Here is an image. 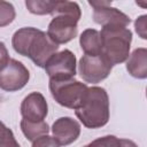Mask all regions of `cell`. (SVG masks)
I'll return each instance as SVG.
<instances>
[{
  "mask_svg": "<svg viewBox=\"0 0 147 147\" xmlns=\"http://www.w3.org/2000/svg\"><path fill=\"white\" fill-rule=\"evenodd\" d=\"M56 1L48 0H26L25 6L28 10L34 15H52Z\"/></svg>",
  "mask_w": 147,
  "mask_h": 147,
  "instance_id": "9a60e30c",
  "label": "cell"
},
{
  "mask_svg": "<svg viewBox=\"0 0 147 147\" xmlns=\"http://www.w3.org/2000/svg\"><path fill=\"white\" fill-rule=\"evenodd\" d=\"M0 147H21L13 131L0 121Z\"/></svg>",
  "mask_w": 147,
  "mask_h": 147,
  "instance_id": "e0dca14e",
  "label": "cell"
},
{
  "mask_svg": "<svg viewBox=\"0 0 147 147\" xmlns=\"http://www.w3.org/2000/svg\"><path fill=\"white\" fill-rule=\"evenodd\" d=\"M77 118L87 129H99L109 121V98L103 87H88L80 107L75 110Z\"/></svg>",
  "mask_w": 147,
  "mask_h": 147,
  "instance_id": "3957f363",
  "label": "cell"
},
{
  "mask_svg": "<svg viewBox=\"0 0 147 147\" xmlns=\"http://www.w3.org/2000/svg\"><path fill=\"white\" fill-rule=\"evenodd\" d=\"M79 45L85 55L102 54V45L100 33L95 29H86L79 37Z\"/></svg>",
  "mask_w": 147,
  "mask_h": 147,
  "instance_id": "4fadbf2b",
  "label": "cell"
},
{
  "mask_svg": "<svg viewBox=\"0 0 147 147\" xmlns=\"http://www.w3.org/2000/svg\"><path fill=\"white\" fill-rule=\"evenodd\" d=\"M32 147H60V145L53 137L45 134L32 141Z\"/></svg>",
  "mask_w": 147,
  "mask_h": 147,
  "instance_id": "d6986e66",
  "label": "cell"
},
{
  "mask_svg": "<svg viewBox=\"0 0 147 147\" xmlns=\"http://www.w3.org/2000/svg\"><path fill=\"white\" fill-rule=\"evenodd\" d=\"M86 147H121V139L109 134L91 141Z\"/></svg>",
  "mask_w": 147,
  "mask_h": 147,
  "instance_id": "ac0fdd59",
  "label": "cell"
},
{
  "mask_svg": "<svg viewBox=\"0 0 147 147\" xmlns=\"http://www.w3.org/2000/svg\"><path fill=\"white\" fill-rule=\"evenodd\" d=\"M48 114V105L45 96L39 92L28 94L21 103V115L29 122H42Z\"/></svg>",
  "mask_w": 147,
  "mask_h": 147,
  "instance_id": "30bf717a",
  "label": "cell"
},
{
  "mask_svg": "<svg viewBox=\"0 0 147 147\" xmlns=\"http://www.w3.org/2000/svg\"><path fill=\"white\" fill-rule=\"evenodd\" d=\"M11 45L16 53L29 57L39 68H45L59 49V45L53 42L46 32L32 26L18 29L13 34Z\"/></svg>",
  "mask_w": 147,
  "mask_h": 147,
  "instance_id": "6da1fadb",
  "label": "cell"
},
{
  "mask_svg": "<svg viewBox=\"0 0 147 147\" xmlns=\"http://www.w3.org/2000/svg\"><path fill=\"white\" fill-rule=\"evenodd\" d=\"M87 85L76 80L69 79H49V91L53 99L62 107L69 109H78L83 103L87 93Z\"/></svg>",
  "mask_w": 147,
  "mask_h": 147,
  "instance_id": "5b68a950",
  "label": "cell"
},
{
  "mask_svg": "<svg viewBox=\"0 0 147 147\" xmlns=\"http://www.w3.org/2000/svg\"><path fill=\"white\" fill-rule=\"evenodd\" d=\"M30 79L28 68L20 61L10 59L0 71V88L6 92H16L23 88Z\"/></svg>",
  "mask_w": 147,
  "mask_h": 147,
  "instance_id": "9c48e42d",
  "label": "cell"
},
{
  "mask_svg": "<svg viewBox=\"0 0 147 147\" xmlns=\"http://www.w3.org/2000/svg\"><path fill=\"white\" fill-rule=\"evenodd\" d=\"M52 133L60 146H68L79 137L80 124L71 117H60L53 123Z\"/></svg>",
  "mask_w": 147,
  "mask_h": 147,
  "instance_id": "8fae6325",
  "label": "cell"
},
{
  "mask_svg": "<svg viewBox=\"0 0 147 147\" xmlns=\"http://www.w3.org/2000/svg\"><path fill=\"white\" fill-rule=\"evenodd\" d=\"M121 147H138L136 142L129 139H121Z\"/></svg>",
  "mask_w": 147,
  "mask_h": 147,
  "instance_id": "7402d4cb",
  "label": "cell"
},
{
  "mask_svg": "<svg viewBox=\"0 0 147 147\" xmlns=\"http://www.w3.org/2000/svg\"><path fill=\"white\" fill-rule=\"evenodd\" d=\"M113 65L102 54L83 55L78 63V71L84 82L98 84L106 79L111 71Z\"/></svg>",
  "mask_w": 147,
  "mask_h": 147,
  "instance_id": "8992f818",
  "label": "cell"
},
{
  "mask_svg": "<svg viewBox=\"0 0 147 147\" xmlns=\"http://www.w3.org/2000/svg\"><path fill=\"white\" fill-rule=\"evenodd\" d=\"M21 130L29 141H34L39 137L48 134L49 126L45 121L34 123V122H29V121L22 119L21 121Z\"/></svg>",
  "mask_w": 147,
  "mask_h": 147,
  "instance_id": "5bb4252c",
  "label": "cell"
},
{
  "mask_svg": "<svg viewBox=\"0 0 147 147\" xmlns=\"http://www.w3.org/2000/svg\"><path fill=\"white\" fill-rule=\"evenodd\" d=\"M16 16L14 6L8 1L0 0V28L9 25Z\"/></svg>",
  "mask_w": 147,
  "mask_h": 147,
  "instance_id": "2e32d148",
  "label": "cell"
},
{
  "mask_svg": "<svg viewBox=\"0 0 147 147\" xmlns=\"http://www.w3.org/2000/svg\"><path fill=\"white\" fill-rule=\"evenodd\" d=\"M10 57H9V53H8V49L6 47V45L0 41V71L8 64Z\"/></svg>",
  "mask_w": 147,
  "mask_h": 147,
  "instance_id": "44dd1931",
  "label": "cell"
},
{
  "mask_svg": "<svg viewBox=\"0 0 147 147\" xmlns=\"http://www.w3.org/2000/svg\"><path fill=\"white\" fill-rule=\"evenodd\" d=\"M88 5L93 8V21L102 28H126L131 23L130 17L119 9L111 7V2L109 1H90Z\"/></svg>",
  "mask_w": 147,
  "mask_h": 147,
  "instance_id": "52a82bcc",
  "label": "cell"
},
{
  "mask_svg": "<svg viewBox=\"0 0 147 147\" xmlns=\"http://www.w3.org/2000/svg\"><path fill=\"white\" fill-rule=\"evenodd\" d=\"M84 147H86V146H84Z\"/></svg>",
  "mask_w": 147,
  "mask_h": 147,
  "instance_id": "603a6c76",
  "label": "cell"
},
{
  "mask_svg": "<svg viewBox=\"0 0 147 147\" xmlns=\"http://www.w3.org/2000/svg\"><path fill=\"white\" fill-rule=\"evenodd\" d=\"M52 16L53 18L48 24L47 36L56 45L67 44L77 36V23L82 16L77 2L56 1Z\"/></svg>",
  "mask_w": 147,
  "mask_h": 147,
  "instance_id": "7a4b0ae2",
  "label": "cell"
},
{
  "mask_svg": "<svg viewBox=\"0 0 147 147\" xmlns=\"http://www.w3.org/2000/svg\"><path fill=\"white\" fill-rule=\"evenodd\" d=\"M76 56L69 49L55 53L46 63L45 70L49 79H69L76 75Z\"/></svg>",
  "mask_w": 147,
  "mask_h": 147,
  "instance_id": "ba28073f",
  "label": "cell"
},
{
  "mask_svg": "<svg viewBox=\"0 0 147 147\" xmlns=\"http://www.w3.org/2000/svg\"><path fill=\"white\" fill-rule=\"evenodd\" d=\"M100 33L102 55L111 64H119L127 60L132 41V32L127 28H102Z\"/></svg>",
  "mask_w": 147,
  "mask_h": 147,
  "instance_id": "277c9868",
  "label": "cell"
},
{
  "mask_svg": "<svg viewBox=\"0 0 147 147\" xmlns=\"http://www.w3.org/2000/svg\"><path fill=\"white\" fill-rule=\"evenodd\" d=\"M146 21H147V15H141L139 16L136 22H134V28H136V32L139 34V37L141 39H147V32H146Z\"/></svg>",
  "mask_w": 147,
  "mask_h": 147,
  "instance_id": "ffe728a7",
  "label": "cell"
},
{
  "mask_svg": "<svg viewBox=\"0 0 147 147\" xmlns=\"http://www.w3.org/2000/svg\"><path fill=\"white\" fill-rule=\"evenodd\" d=\"M126 70L134 78L145 79L147 77V49L145 47L137 48L129 55Z\"/></svg>",
  "mask_w": 147,
  "mask_h": 147,
  "instance_id": "7c38bea8",
  "label": "cell"
}]
</instances>
